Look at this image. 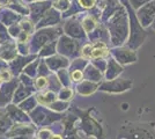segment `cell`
<instances>
[{
    "mask_svg": "<svg viewBox=\"0 0 155 139\" xmlns=\"http://www.w3.org/2000/svg\"><path fill=\"white\" fill-rule=\"evenodd\" d=\"M70 77H71V81L73 85H77L79 82H81L84 80V74L82 70H73L70 71Z\"/></svg>",
    "mask_w": 155,
    "mask_h": 139,
    "instance_id": "obj_41",
    "label": "cell"
},
{
    "mask_svg": "<svg viewBox=\"0 0 155 139\" xmlns=\"http://www.w3.org/2000/svg\"><path fill=\"white\" fill-rule=\"evenodd\" d=\"M35 96H36V100H37V103L44 107H49L52 102H54L56 100L58 99L57 93L52 92L50 89L36 92L35 93Z\"/></svg>",
    "mask_w": 155,
    "mask_h": 139,
    "instance_id": "obj_25",
    "label": "cell"
},
{
    "mask_svg": "<svg viewBox=\"0 0 155 139\" xmlns=\"http://www.w3.org/2000/svg\"><path fill=\"white\" fill-rule=\"evenodd\" d=\"M29 7V18L34 21L35 25H37L39 20L44 16V14L52 7V0H39L32 1L28 4Z\"/></svg>",
    "mask_w": 155,
    "mask_h": 139,
    "instance_id": "obj_9",
    "label": "cell"
},
{
    "mask_svg": "<svg viewBox=\"0 0 155 139\" xmlns=\"http://www.w3.org/2000/svg\"><path fill=\"white\" fill-rule=\"evenodd\" d=\"M34 139H41V138H38V137H36V136H35V137H34Z\"/></svg>",
    "mask_w": 155,
    "mask_h": 139,
    "instance_id": "obj_59",
    "label": "cell"
},
{
    "mask_svg": "<svg viewBox=\"0 0 155 139\" xmlns=\"http://www.w3.org/2000/svg\"><path fill=\"white\" fill-rule=\"evenodd\" d=\"M56 73V75H57V78L58 80L60 81V84H61V86L63 87H73V84H72L71 81V77H70V71H68V68H61V70H59L57 71Z\"/></svg>",
    "mask_w": 155,
    "mask_h": 139,
    "instance_id": "obj_30",
    "label": "cell"
},
{
    "mask_svg": "<svg viewBox=\"0 0 155 139\" xmlns=\"http://www.w3.org/2000/svg\"><path fill=\"white\" fill-rule=\"evenodd\" d=\"M22 18L23 16L21 14L16 13L13 9L7 7H2V9L0 11V22L6 27L12 26L14 23H19Z\"/></svg>",
    "mask_w": 155,
    "mask_h": 139,
    "instance_id": "obj_21",
    "label": "cell"
},
{
    "mask_svg": "<svg viewBox=\"0 0 155 139\" xmlns=\"http://www.w3.org/2000/svg\"><path fill=\"white\" fill-rule=\"evenodd\" d=\"M27 4H29V2H32V1H39V0H25Z\"/></svg>",
    "mask_w": 155,
    "mask_h": 139,
    "instance_id": "obj_56",
    "label": "cell"
},
{
    "mask_svg": "<svg viewBox=\"0 0 155 139\" xmlns=\"http://www.w3.org/2000/svg\"><path fill=\"white\" fill-rule=\"evenodd\" d=\"M63 22V15L61 13L57 11L56 8L51 7L45 14L44 16L39 20V22L36 25V29H41V28H46V27H56L60 26Z\"/></svg>",
    "mask_w": 155,
    "mask_h": 139,
    "instance_id": "obj_14",
    "label": "cell"
},
{
    "mask_svg": "<svg viewBox=\"0 0 155 139\" xmlns=\"http://www.w3.org/2000/svg\"><path fill=\"white\" fill-rule=\"evenodd\" d=\"M71 1H72V0H71Z\"/></svg>",
    "mask_w": 155,
    "mask_h": 139,
    "instance_id": "obj_62",
    "label": "cell"
},
{
    "mask_svg": "<svg viewBox=\"0 0 155 139\" xmlns=\"http://www.w3.org/2000/svg\"><path fill=\"white\" fill-rule=\"evenodd\" d=\"M137 18L143 28L152 26L155 19V0H152L137 9Z\"/></svg>",
    "mask_w": 155,
    "mask_h": 139,
    "instance_id": "obj_11",
    "label": "cell"
},
{
    "mask_svg": "<svg viewBox=\"0 0 155 139\" xmlns=\"http://www.w3.org/2000/svg\"><path fill=\"white\" fill-rule=\"evenodd\" d=\"M19 55L16 41H11L6 43H0V58L9 63Z\"/></svg>",
    "mask_w": 155,
    "mask_h": 139,
    "instance_id": "obj_18",
    "label": "cell"
},
{
    "mask_svg": "<svg viewBox=\"0 0 155 139\" xmlns=\"http://www.w3.org/2000/svg\"><path fill=\"white\" fill-rule=\"evenodd\" d=\"M119 136L123 139H154V133L140 124H125L119 130Z\"/></svg>",
    "mask_w": 155,
    "mask_h": 139,
    "instance_id": "obj_7",
    "label": "cell"
},
{
    "mask_svg": "<svg viewBox=\"0 0 155 139\" xmlns=\"http://www.w3.org/2000/svg\"><path fill=\"white\" fill-rule=\"evenodd\" d=\"M84 42L72 38L67 35H60L57 40V53H60L68 59H74L80 56V49Z\"/></svg>",
    "mask_w": 155,
    "mask_h": 139,
    "instance_id": "obj_4",
    "label": "cell"
},
{
    "mask_svg": "<svg viewBox=\"0 0 155 139\" xmlns=\"http://www.w3.org/2000/svg\"><path fill=\"white\" fill-rule=\"evenodd\" d=\"M75 1H77V4L80 6V8L82 11L87 12V11H89V9L96 6L100 0H75Z\"/></svg>",
    "mask_w": 155,
    "mask_h": 139,
    "instance_id": "obj_39",
    "label": "cell"
},
{
    "mask_svg": "<svg viewBox=\"0 0 155 139\" xmlns=\"http://www.w3.org/2000/svg\"><path fill=\"white\" fill-rule=\"evenodd\" d=\"M38 64H39V57H37L36 59H34L30 61L25 68H23V73L28 74L31 78H36L37 77V72H38Z\"/></svg>",
    "mask_w": 155,
    "mask_h": 139,
    "instance_id": "obj_34",
    "label": "cell"
},
{
    "mask_svg": "<svg viewBox=\"0 0 155 139\" xmlns=\"http://www.w3.org/2000/svg\"><path fill=\"white\" fill-rule=\"evenodd\" d=\"M44 60L52 72H57L61 68H68L70 63H71V59H68L67 57H65L60 53H54L53 56L44 58Z\"/></svg>",
    "mask_w": 155,
    "mask_h": 139,
    "instance_id": "obj_16",
    "label": "cell"
},
{
    "mask_svg": "<svg viewBox=\"0 0 155 139\" xmlns=\"http://www.w3.org/2000/svg\"><path fill=\"white\" fill-rule=\"evenodd\" d=\"M88 64H89V60L79 56V57L71 60L70 66H68V71H73V70H82L84 71Z\"/></svg>",
    "mask_w": 155,
    "mask_h": 139,
    "instance_id": "obj_31",
    "label": "cell"
},
{
    "mask_svg": "<svg viewBox=\"0 0 155 139\" xmlns=\"http://www.w3.org/2000/svg\"><path fill=\"white\" fill-rule=\"evenodd\" d=\"M54 53H57V40L51 41V42L46 43L45 45L42 46L37 53V56L39 58H48L50 56H53Z\"/></svg>",
    "mask_w": 155,
    "mask_h": 139,
    "instance_id": "obj_27",
    "label": "cell"
},
{
    "mask_svg": "<svg viewBox=\"0 0 155 139\" xmlns=\"http://www.w3.org/2000/svg\"><path fill=\"white\" fill-rule=\"evenodd\" d=\"M82 14L64 19L63 22H61V28H63V33L65 35L70 36V37L74 38V40L81 41V42H87L88 41L87 34H86L84 27L81 25V16H82Z\"/></svg>",
    "mask_w": 155,
    "mask_h": 139,
    "instance_id": "obj_5",
    "label": "cell"
},
{
    "mask_svg": "<svg viewBox=\"0 0 155 139\" xmlns=\"http://www.w3.org/2000/svg\"><path fill=\"white\" fill-rule=\"evenodd\" d=\"M19 78H14L0 85V108H5L13 102L14 92L19 85Z\"/></svg>",
    "mask_w": 155,
    "mask_h": 139,
    "instance_id": "obj_10",
    "label": "cell"
},
{
    "mask_svg": "<svg viewBox=\"0 0 155 139\" xmlns=\"http://www.w3.org/2000/svg\"><path fill=\"white\" fill-rule=\"evenodd\" d=\"M38 56L37 55H34V53H30V55H27V56H23V55H18L13 60H11L8 63V68L11 70V72L13 73V75L15 78H18L20 75V73L23 72V68L30 63L34 59H36Z\"/></svg>",
    "mask_w": 155,
    "mask_h": 139,
    "instance_id": "obj_13",
    "label": "cell"
},
{
    "mask_svg": "<svg viewBox=\"0 0 155 139\" xmlns=\"http://www.w3.org/2000/svg\"><path fill=\"white\" fill-rule=\"evenodd\" d=\"M87 38L89 42L94 43V42H104L110 45V37H109V31L107 29V26L104 22H100L98 26L87 35Z\"/></svg>",
    "mask_w": 155,
    "mask_h": 139,
    "instance_id": "obj_17",
    "label": "cell"
},
{
    "mask_svg": "<svg viewBox=\"0 0 155 139\" xmlns=\"http://www.w3.org/2000/svg\"><path fill=\"white\" fill-rule=\"evenodd\" d=\"M124 72V66L120 65L117 60H115L112 57L108 58V64H107V68L104 72V80H112L122 75Z\"/></svg>",
    "mask_w": 155,
    "mask_h": 139,
    "instance_id": "obj_20",
    "label": "cell"
},
{
    "mask_svg": "<svg viewBox=\"0 0 155 139\" xmlns=\"http://www.w3.org/2000/svg\"><path fill=\"white\" fill-rule=\"evenodd\" d=\"M84 79L89 80V81H93V82H97L100 84L102 80H104V74L103 72H101L98 68L94 66L89 61V64L86 66V68L84 70Z\"/></svg>",
    "mask_w": 155,
    "mask_h": 139,
    "instance_id": "obj_26",
    "label": "cell"
},
{
    "mask_svg": "<svg viewBox=\"0 0 155 139\" xmlns=\"http://www.w3.org/2000/svg\"><path fill=\"white\" fill-rule=\"evenodd\" d=\"M57 96L59 100H63L66 102H71L74 98V89L73 87H61L57 93Z\"/></svg>",
    "mask_w": 155,
    "mask_h": 139,
    "instance_id": "obj_33",
    "label": "cell"
},
{
    "mask_svg": "<svg viewBox=\"0 0 155 139\" xmlns=\"http://www.w3.org/2000/svg\"><path fill=\"white\" fill-rule=\"evenodd\" d=\"M35 136H16V137H13V138L9 139H34Z\"/></svg>",
    "mask_w": 155,
    "mask_h": 139,
    "instance_id": "obj_54",
    "label": "cell"
},
{
    "mask_svg": "<svg viewBox=\"0 0 155 139\" xmlns=\"http://www.w3.org/2000/svg\"><path fill=\"white\" fill-rule=\"evenodd\" d=\"M51 73H52V71L49 68V66L46 65L44 58H39L38 72H37V75H45V77H49Z\"/></svg>",
    "mask_w": 155,
    "mask_h": 139,
    "instance_id": "obj_43",
    "label": "cell"
},
{
    "mask_svg": "<svg viewBox=\"0 0 155 139\" xmlns=\"http://www.w3.org/2000/svg\"><path fill=\"white\" fill-rule=\"evenodd\" d=\"M9 2H11V0H0V5L2 7H7L9 5Z\"/></svg>",
    "mask_w": 155,
    "mask_h": 139,
    "instance_id": "obj_55",
    "label": "cell"
},
{
    "mask_svg": "<svg viewBox=\"0 0 155 139\" xmlns=\"http://www.w3.org/2000/svg\"><path fill=\"white\" fill-rule=\"evenodd\" d=\"M7 115L9 116V118L12 119L13 123H27V122H31L29 114H27L25 110H22L18 104L15 103H9L7 107H5Z\"/></svg>",
    "mask_w": 155,
    "mask_h": 139,
    "instance_id": "obj_15",
    "label": "cell"
},
{
    "mask_svg": "<svg viewBox=\"0 0 155 139\" xmlns=\"http://www.w3.org/2000/svg\"><path fill=\"white\" fill-rule=\"evenodd\" d=\"M1 84H4V80H2V78H1V75H0V85Z\"/></svg>",
    "mask_w": 155,
    "mask_h": 139,
    "instance_id": "obj_58",
    "label": "cell"
},
{
    "mask_svg": "<svg viewBox=\"0 0 155 139\" xmlns=\"http://www.w3.org/2000/svg\"><path fill=\"white\" fill-rule=\"evenodd\" d=\"M13 124L14 123L7 115L5 108H0V134H5Z\"/></svg>",
    "mask_w": 155,
    "mask_h": 139,
    "instance_id": "obj_28",
    "label": "cell"
},
{
    "mask_svg": "<svg viewBox=\"0 0 155 139\" xmlns=\"http://www.w3.org/2000/svg\"><path fill=\"white\" fill-rule=\"evenodd\" d=\"M0 75H1V78L4 80V82H7V81H11L12 79H14L15 77L13 75V73L11 72V70L7 67L5 70H2V71H0Z\"/></svg>",
    "mask_w": 155,
    "mask_h": 139,
    "instance_id": "obj_49",
    "label": "cell"
},
{
    "mask_svg": "<svg viewBox=\"0 0 155 139\" xmlns=\"http://www.w3.org/2000/svg\"><path fill=\"white\" fill-rule=\"evenodd\" d=\"M110 53H111V57L123 66L133 64L138 60L136 50L131 49L127 45L114 46L110 49Z\"/></svg>",
    "mask_w": 155,
    "mask_h": 139,
    "instance_id": "obj_8",
    "label": "cell"
},
{
    "mask_svg": "<svg viewBox=\"0 0 155 139\" xmlns=\"http://www.w3.org/2000/svg\"><path fill=\"white\" fill-rule=\"evenodd\" d=\"M37 100H36V96H35V94H32L30 95L29 98H27L26 100H23L22 102H20L18 106L22 109V110H25L27 114L31 113L32 110L37 107Z\"/></svg>",
    "mask_w": 155,
    "mask_h": 139,
    "instance_id": "obj_29",
    "label": "cell"
},
{
    "mask_svg": "<svg viewBox=\"0 0 155 139\" xmlns=\"http://www.w3.org/2000/svg\"><path fill=\"white\" fill-rule=\"evenodd\" d=\"M119 139H123V138H119Z\"/></svg>",
    "mask_w": 155,
    "mask_h": 139,
    "instance_id": "obj_61",
    "label": "cell"
},
{
    "mask_svg": "<svg viewBox=\"0 0 155 139\" xmlns=\"http://www.w3.org/2000/svg\"><path fill=\"white\" fill-rule=\"evenodd\" d=\"M35 89L36 92H41V91H46L48 86H49V77L45 75H37L35 78Z\"/></svg>",
    "mask_w": 155,
    "mask_h": 139,
    "instance_id": "obj_36",
    "label": "cell"
},
{
    "mask_svg": "<svg viewBox=\"0 0 155 139\" xmlns=\"http://www.w3.org/2000/svg\"><path fill=\"white\" fill-rule=\"evenodd\" d=\"M63 28L61 25L56 27H46V28H41L36 29V31L31 35V38L29 42L30 45V53L37 55L41 48L45 45L46 43L56 41L60 37V35H63Z\"/></svg>",
    "mask_w": 155,
    "mask_h": 139,
    "instance_id": "obj_2",
    "label": "cell"
},
{
    "mask_svg": "<svg viewBox=\"0 0 155 139\" xmlns=\"http://www.w3.org/2000/svg\"><path fill=\"white\" fill-rule=\"evenodd\" d=\"M11 41L15 40H13V37L11 36L8 28L0 22V43H6V42H11Z\"/></svg>",
    "mask_w": 155,
    "mask_h": 139,
    "instance_id": "obj_40",
    "label": "cell"
},
{
    "mask_svg": "<svg viewBox=\"0 0 155 139\" xmlns=\"http://www.w3.org/2000/svg\"><path fill=\"white\" fill-rule=\"evenodd\" d=\"M7 67H8V63H7V61H5L4 59H1V58H0V71L5 70V68H7Z\"/></svg>",
    "mask_w": 155,
    "mask_h": 139,
    "instance_id": "obj_52",
    "label": "cell"
},
{
    "mask_svg": "<svg viewBox=\"0 0 155 139\" xmlns=\"http://www.w3.org/2000/svg\"><path fill=\"white\" fill-rule=\"evenodd\" d=\"M91 48H93L91 42H89V41L84 42V44H82V46H81V49H80V56H81V57H84V58H86V59L89 60V58H91Z\"/></svg>",
    "mask_w": 155,
    "mask_h": 139,
    "instance_id": "obj_42",
    "label": "cell"
},
{
    "mask_svg": "<svg viewBox=\"0 0 155 139\" xmlns=\"http://www.w3.org/2000/svg\"><path fill=\"white\" fill-rule=\"evenodd\" d=\"M100 22H102L100 18H97L95 16L94 14H91V12H84L82 14V16H81V25L84 27V31L86 34L88 35L89 33H91L97 26H98V23Z\"/></svg>",
    "mask_w": 155,
    "mask_h": 139,
    "instance_id": "obj_24",
    "label": "cell"
},
{
    "mask_svg": "<svg viewBox=\"0 0 155 139\" xmlns=\"http://www.w3.org/2000/svg\"><path fill=\"white\" fill-rule=\"evenodd\" d=\"M49 139H64V138H63V136H61L59 132H53L51 136H50V138Z\"/></svg>",
    "mask_w": 155,
    "mask_h": 139,
    "instance_id": "obj_53",
    "label": "cell"
},
{
    "mask_svg": "<svg viewBox=\"0 0 155 139\" xmlns=\"http://www.w3.org/2000/svg\"><path fill=\"white\" fill-rule=\"evenodd\" d=\"M20 80V82L21 84H23V85H26V86H30V87H35L34 85H35V79L34 78H31V77H29L28 74H26V73H20V75L18 77Z\"/></svg>",
    "mask_w": 155,
    "mask_h": 139,
    "instance_id": "obj_46",
    "label": "cell"
},
{
    "mask_svg": "<svg viewBox=\"0 0 155 139\" xmlns=\"http://www.w3.org/2000/svg\"><path fill=\"white\" fill-rule=\"evenodd\" d=\"M132 84L131 79L119 75L112 80H102L98 85V91L109 94H120L131 89Z\"/></svg>",
    "mask_w": 155,
    "mask_h": 139,
    "instance_id": "obj_6",
    "label": "cell"
},
{
    "mask_svg": "<svg viewBox=\"0 0 155 139\" xmlns=\"http://www.w3.org/2000/svg\"><path fill=\"white\" fill-rule=\"evenodd\" d=\"M31 122L37 126V127H45V126H51L56 124L63 118V115L59 113H56L51 110L49 107H44L37 104V107L29 113Z\"/></svg>",
    "mask_w": 155,
    "mask_h": 139,
    "instance_id": "obj_3",
    "label": "cell"
},
{
    "mask_svg": "<svg viewBox=\"0 0 155 139\" xmlns=\"http://www.w3.org/2000/svg\"><path fill=\"white\" fill-rule=\"evenodd\" d=\"M37 126L32 122L27 123H14L12 127L5 133L7 138H13L16 136H36Z\"/></svg>",
    "mask_w": 155,
    "mask_h": 139,
    "instance_id": "obj_12",
    "label": "cell"
},
{
    "mask_svg": "<svg viewBox=\"0 0 155 139\" xmlns=\"http://www.w3.org/2000/svg\"><path fill=\"white\" fill-rule=\"evenodd\" d=\"M49 108H50L51 110H53V111H56V113L63 114L70 108V102H66V101L57 99L54 102H52L51 104L49 106Z\"/></svg>",
    "mask_w": 155,
    "mask_h": 139,
    "instance_id": "obj_35",
    "label": "cell"
},
{
    "mask_svg": "<svg viewBox=\"0 0 155 139\" xmlns=\"http://www.w3.org/2000/svg\"><path fill=\"white\" fill-rule=\"evenodd\" d=\"M16 45H18L19 55H23V56L30 55V45H29V43H19V42H16Z\"/></svg>",
    "mask_w": 155,
    "mask_h": 139,
    "instance_id": "obj_48",
    "label": "cell"
},
{
    "mask_svg": "<svg viewBox=\"0 0 155 139\" xmlns=\"http://www.w3.org/2000/svg\"><path fill=\"white\" fill-rule=\"evenodd\" d=\"M53 131L50 129V126H45V127H39V130H37L36 132V137H38L41 139H49Z\"/></svg>",
    "mask_w": 155,
    "mask_h": 139,
    "instance_id": "obj_45",
    "label": "cell"
},
{
    "mask_svg": "<svg viewBox=\"0 0 155 139\" xmlns=\"http://www.w3.org/2000/svg\"><path fill=\"white\" fill-rule=\"evenodd\" d=\"M1 9H2V6H1V5H0V11H1Z\"/></svg>",
    "mask_w": 155,
    "mask_h": 139,
    "instance_id": "obj_60",
    "label": "cell"
},
{
    "mask_svg": "<svg viewBox=\"0 0 155 139\" xmlns=\"http://www.w3.org/2000/svg\"><path fill=\"white\" fill-rule=\"evenodd\" d=\"M20 26H21L23 31L30 34V35H32L36 31V25L34 23V21L29 16H23L20 21Z\"/></svg>",
    "mask_w": 155,
    "mask_h": 139,
    "instance_id": "obj_32",
    "label": "cell"
},
{
    "mask_svg": "<svg viewBox=\"0 0 155 139\" xmlns=\"http://www.w3.org/2000/svg\"><path fill=\"white\" fill-rule=\"evenodd\" d=\"M71 2V0H52V7L59 11L60 13H64L70 8Z\"/></svg>",
    "mask_w": 155,
    "mask_h": 139,
    "instance_id": "obj_38",
    "label": "cell"
},
{
    "mask_svg": "<svg viewBox=\"0 0 155 139\" xmlns=\"http://www.w3.org/2000/svg\"><path fill=\"white\" fill-rule=\"evenodd\" d=\"M91 44H93V48H91L89 61L91 59H97V58H105V59H108L109 57H111V53H110L111 46L109 44H107L104 42H94Z\"/></svg>",
    "mask_w": 155,
    "mask_h": 139,
    "instance_id": "obj_19",
    "label": "cell"
},
{
    "mask_svg": "<svg viewBox=\"0 0 155 139\" xmlns=\"http://www.w3.org/2000/svg\"><path fill=\"white\" fill-rule=\"evenodd\" d=\"M98 85L100 84L97 82H93V81L84 79L75 85V92L81 96H91L96 91H98Z\"/></svg>",
    "mask_w": 155,
    "mask_h": 139,
    "instance_id": "obj_23",
    "label": "cell"
},
{
    "mask_svg": "<svg viewBox=\"0 0 155 139\" xmlns=\"http://www.w3.org/2000/svg\"><path fill=\"white\" fill-rule=\"evenodd\" d=\"M109 31L110 46L125 45L130 36V19L124 5L104 22Z\"/></svg>",
    "mask_w": 155,
    "mask_h": 139,
    "instance_id": "obj_1",
    "label": "cell"
},
{
    "mask_svg": "<svg viewBox=\"0 0 155 139\" xmlns=\"http://www.w3.org/2000/svg\"><path fill=\"white\" fill-rule=\"evenodd\" d=\"M152 27H153V29L155 30V19H154V21H153V23H152Z\"/></svg>",
    "mask_w": 155,
    "mask_h": 139,
    "instance_id": "obj_57",
    "label": "cell"
},
{
    "mask_svg": "<svg viewBox=\"0 0 155 139\" xmlns=\"http://www.w3.org/2000/svg\"><path fill=\"white\" fill-rule=\"evenodd\" d=\"M30 38H31V35L22 30V31L20 33L19 36H18V38H16L15 41L19 42V43H29V42H30Z\"/></svg>",
    "mask_w": 155,
    "mask_h": 139,
    "instance_id": "obj_50",
    "label": "cell"
},
{
    "mask_svg": "<svg viewBox=\"0 0 155 139\" xmlns=\"http://www.w3.org/2000/svg\"><path fill=\"white\" fill-rule=\"evenodd\" d=\"M91 63L94 65V66L98 68L101 72H105V68H107V64H108V59L105 58H97V59H91Z\"/></svg>",
    "mask_w": 155,
    "mask_h": 139,
    "instance_id": "obj_44",
    "label": "cell"
},
{
    "mask_svg": "<svg viewBox=\"0 0 155 139\" xmlns=\"http://www.w3.org/2000/svg\"><path fill=\"white\" fill-rule=\"evenodd\" d=\"M20 81V80H19ZM36 93V89L35 87H30V86H26L23 84L19 82V85L16 87L15 92H14V96H13V103L15 104H19L20 102H22L23 100H26L27 98H29L30 95L35 94Z\"/></svg>",
    "mask_w": 155,
    "mask_h": 139,
    "instance_id": "obj_22",
    "label": "cell"
},
{
    "mask_svg": "<svg viewBox=\"0 0 155 139\" xmlns=\"http://www.w3.org/2000/svg\"><path fill=\"white\" fill-rule=\"evenodd\" d=\"M149 1H152V0H129L130 5H131V7H132L133 9L140 8V7L143 6L145 4L149 2Z\"/></svg>",
    "mask_w": 155,
    "mask_h": 139,
    "instance_id": "obj_51",
    "label": "cell"
},
{
    "mask_svg": "<svg viewBox=\"0 0 155 139\" xmlns=\"http://www.w3.org/2000/svg\"><path fill=\"white\" fill-rule=\"evenodd\" d=\"M61 84H60V81L58 80L57 78V75H56V73L52 72L50 75H49V86H48V89H50L52 92H56L58 93L59 89L61 88Z\"/></svg>",
    "mask_w": 155,
    "mask_h": 139,
    "instance_id": "obj_37",
    "label": "cell"
},
{
    "mask_svg": "<svg viewBox=\"0 0 155 139\" xmlns=\"http://www.w3.org/2000/svg\"><path fill=\"white\" fill-rule=\"evenodd\" d=\"M8 28V31L11 34V36L13 37V40H16L18 38V36L20 35V33L22 31V28L20 26V22L19 23H14L12 26L7 27Z\"/></svg>",
    "mask_w": 155,
    "mask_h": 139,
    "instance_id": "obj_47",
    "label": "cell"
}]
</instances>
